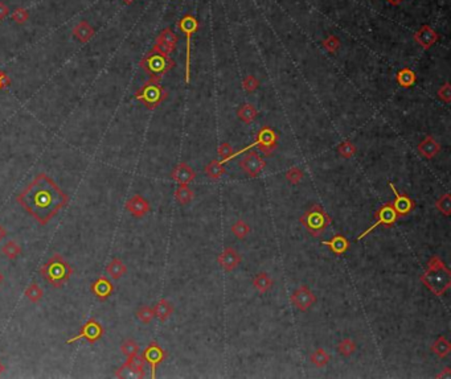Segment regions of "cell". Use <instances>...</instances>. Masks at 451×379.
Wrapping results in <instances>:
<instances>
[{"label": "cell", "instance_id": "11a10c76", "mask_svg": "<svg viewBox=\"0 0 451 379\" xmlns=\"http://www.w3.org/2000/svg\"><path fill=\"white\" fill-rule=\"evenodd\" d=\"M3 282H4V276H3V274L0 272V285H2V283Z\"/></svg>", "mask_w": 451, "mask_h": 379}, {"label": "cell", "instance_id": "c3c4849f", "mask_svg": "<svg viewBox=\"0 0 451 379\" xmlns=\"http://www.w3.org/2000/svg\"><path fill=\"white\" fill-rule=\"evenodd\" d=\"M10 85H11V78L8 77L7 74L4 73L3 70H0V88H2V90H3V89H7Z\"/></svg>", "mask_w": 451, "mask_h": 379}, {"label": "cell", "instance_id": "52a82bcc", "mask_svg": "<svg viewBox=\"0 0 451 379\" xmlns=\"http://www.w3.org/2000/svg\"><path fill=\"white\" fill-rule=\"evenodd\" d=\"M278 139H280V136H278V134L274 131L273 128L269 127V126H263V127L258 131V134H257L256 141H254L253 144L245 147L244 149H239V151L234 152L232 159L237 158L239 154H244L245 151H249L250 148L256 147V145L257 147H259V149L266 155V156H270V155L273 154V152L276 149Z\"/></svg>", "mask_w": 451, "mask_h": 379}, {"label": "cell", "instance_id": "681fc988", "mask_svg": "<svg viewBox=\"0 0 451 379\" xmlns=\"http://www.w3.org/2000/svg\"><path fill=\"white\" fill-rule=\"evenodd\" d=\"M8 14H10V8L7 7V4L0 2V20H4L8 16Z\"/></svg>", "mask_w": 451, "mask_h": 379}, {"label": "cell", "instance_id": "f1b7e54d", "mask_svg": "<svg viewBox=\"0 0 451 379\" xmlns=\"http://www.w3.org/2000/svg\"><path fill=\"white\" fill-rule=\"evenodd\" d=\"M431 352L434 353L437 357H439V358H446L451 352V344L448 343V339L446 337L441 335L431 345Z\"/></svg>", "mask_w": 451, "mask_h": 379}, {"label": "cell", "instance_id": "5bb4252c", "mask_svg": "<svg viewBox=\"0 0 451 379\" xmlns=\"http://www.w3.org/2000/svg\"><path fill=\"white\" fill-rule=\"evenodd\" d=\"M389 186H391L392 192H393V195H394V201L392 202V205H393L394 210H396V213H397L398 218H400V217H405V215L410 214V213L414 210L415 202L413 201V200H411L409 196L404 195V193H400V192L396 189V186H394L392 182L389 184Z\"/></svg>", "mask_w": 451, "mask_h": 379}, {"label": "cell", "instance_id": "d6986e66", "mask_svg": "<svg viewBox=\"0 0 451 379\" xmlns=\"http://www.w3.org/2000/svg\"><path fill=\"white\" fill-rule=\"evenodd\" d=\"M241 255H239L237 250H234L233 247H226L224 251L221 252L217 258V262L221 266L222 269L225 270L226 272H230L233 270H236L237 267L241 263Z\"/></svg>", "mask_w": 451, "mask_h": 379}, {"label": "cell", "instance_id": "8992f818", "mask_svg": "<svg viewBox=\"0 0 451 379\" xmlns=\"http://www.w3.org/2000/svg\"><path fill=\"white\" fill-rule=\"evenodd\" d=\"M331 222H332V218L320 205L311 206L300 217V223L307 229V232L310 233L313 237H319L331 225Z\"/></svg>", "mask_w": 451, "mask_h": 379}, {"label": "cell", "instance_id": "ffe728a7", "mask_svg": "<svg viewBox=\"0 0 451 379\" xmlns=\"http://www.w3.org/2000/svg\"><path fill=\"white\" fill-rule=\"evenodd\" d=\"M196 173L187 163H179L171 172V178L179 185H188L195 180Z\"/></svg>", "mask_w": 451, "mask_h": 379}, {"label": "cell", "instance_id": "8fae6325", "mask_svg": "<svg viewBox=\"0 0 451 379\" xmlns=\"http://www.w3.org/2000/svg\"><path fill=\"white\" fill-rule=\"evenodd\" d=\"M239 167L249 177H257L265 169L266 163L256 151H249L241 159Z\"/></svg>", "mask_w": 451, "mask_h": 379}, {"label": "cell", "instance_id": "ac0fdd59", "mask_svg": "<svg viewBox=\"0 0 451 379\" xmlns=\"http://www.w3.org/2000/svg\"><path fill=\"white\" fill-rule=\"evenodd\" d=\"M90 289L91 293H93L99 301H105V300H108L109 297L113 295V292H114V284H113V282H111L110 279L106 278V276H99L95 282H93Z\"/></svg>", "mask_w": 451, "mask_h": 379}, {"label": "cell", "instance_id": "ab89813d", "mask_svg": "<svg viewBox=\"0 0 451 379\" xmlns=\"http://www.w3.org/2000/svg\"><path fill=\"white\" fill-rule=\"evenodd\" d=\"M435 208H437L438 212H441L442 214L448 217L451 215V196L448 193L442 196L437 202H435Z\"/></svg>", "mask_w": 451, "mask_h": 379}, {"label": "cell", "instance_id": "8d00e7d4", "mask_svg": "<svg viewBox=\"0 0 451 379\" xmlns=\"http://www.w3.org/2000/svg\"><path fill=\"white\" fill-rule=\"evenodd\" d=\"M356 152H357L356 145L352 144L350 140L343 141L341 144L337 145V154L340 155L341 158H344V159L354 158L355 155H356Z\"/></svg>", "mask_w": 451, "mask_h": 379}, {"label": "cell", "instance_id": "74e56055", "mask_svg": "<svg viewBox=\"0 0 451 379\" xmlns=\"http://www.w3.org/2000/svg\"><path fill=\"white\" fill-rule=\"evenodd\" d=\"M136 319L142 322V324H150L152 320L155 319V313H154V308L148 306H143L136 311Z\"/></svg>", "mask_w": 451, "mask_h": 379}, {"label": "cell", "instance_id": "f35d334b", "mask_svg": "<svg viewBox=\"0 0 451 379\" xmlns=\"http://www.w3.org/2000/svg\"><path fill=\"white\" fill-rule=\"evenodd\" d=\"M337 352L340 353L343 357H351L356 352V344L354 343V339L351 338L343 339L337 345Z\"/></svg>", "mask_w": 451, "mask_h": 379}, {"label": "cell", "instance_id": "7c38bea8", "mask_svg": "<svg viewBox=\"0 0 451 379\" xmlns=\"http://www.w3.org/2000/svg\"><path fill=\"white\" fill-rule=\"evenodd\" d=\"M143 359L150 365L151 367V378H155L156 376V367H158L160 363H163L165 358H167V353L164 352L162 346L159 345L156 341H152L150 345L147 346L143 352Z\"/></svg>", "mask_w": 451, "mask_h": 379}, {"label": "cell", "instance_id": "603a6c76", "mask_svg": "<svg viewBox=\"0 0 451 379\" xmlns=\"http://www.w3.org/2000/svg\"><path fill=\"white\" fill-rule=\"evenodd\" d=\"M323 246H327L336 255H343V254H345L350 250L351 243L344 235L336 234L330 241H324Z\"/></svg>", "mask_w": 451, "mask_h": 379}, {"label": "cell", "instance_id": "44dd1931", "mask_svg": "<svg viewBox=\"0 0 451 379\" xmlns=\"http://www.w3.org/2000/svg\"><path fill=\"white\" fill-rule=\"evenodd\" d=\"M439 39L438 33L429 25H422L420 29L414 33V40L420 47H422L425 51L430 49Z\"/></svg>", "mask_w": 451, "mask_h": 379}, {"label": "cell", "instance_id": "1f68e13d", "mask_svg": "<svg viewBox=\"0 0 451 379\" xmlns=\"http://www.w3.org/2000/svg\"><path fill=\"white\" fill-rule=\"evenodd\" d=\"M193 191L188 185H179V188L175 191L176 201L180 205H187L193 200Z\"/></svg>", "mask_w": 451, "mask_h": 379}, {"label": "cell", "instance_id": "3957f363", "mask_svg": "<svg viewBox=\"0 0 451 379\" xmlns=\"http://www.w3.org/2000/svg\"><path fill=\"white\" fill-rule=\"evenodd\" d=\"M40 274L53 288H61L69 282L73 269L60 254H54L41 266Z\"/></svg>", "mask_w": 451, "mask_h": 379}, {"label": "cell", "instance_id": "9a60e30c", "mask_svg": "<svg viewBox=\"0 0 451 379\" xmlns=\"http://www.w3.org/2000/svg\"><path fill=\"white\" fill-rule=\"evenodd\" d=\"M145 363L146 361L143 359V357L139 356V354H135L132 357H127V361L123 366H121L117 372H115V376H118V378H122V374L125 371H130L132 372L135 376H138V378H145L146 374H145Z\"/></svg>", "mask_w": 451, "mask_h": 379}, {"label": "cell", "instance_id": "4dcf8cb0", "mask_svg": "<svg viewBox=\"0 0 451 379\" xmlns=\"http://www.w3.org/2000/svg\"><path fill=\"white\" fill-rule=\"evenodd\" d=\"M204 172H205V175L208 176L211 180L216 181V180H220L222 176L225 175V167H224V164H222L221 161L212 160L208 165H206Z\"/></svg>", "mask_w": 451, "mask_h": 379}, {"label": "cell", "instance_id": "d4e9b609", "mask_svg": "<svg viewBox=\"0 0 451 379\" xmlns=\"http://www.w3.org/2000/svg\"><path fill=\"white\" fill-rule=\"evenodd\" d=\"M396 81H397V84L400 85L401 88L409 89L415 84L417 75H415L414 71L411 70V69H409V67H402V69L397 73V75H396Z\"/></svg>", "mask_w": 451, "mask_h": 379}, {"label": "cell", "instance_id": "b9f144b4", "mask_svg": "<svg viewBox=\"0 0 451 379\" xmlns=\"http://www.w3.org/2000/svg\"><path fill=\"white\" fill-rule=\"evenodd\" d=\"M259 86V81L256 75H253V74H249V75H246L242 81V89L246 91V93H254V91L258 89Z\"/></svg>", "mask_w": 451, "mask_h": 379}, {"label": "cell", "instance_id": "2e32d148", "mask_svg": "<svg viewBox=\"0 0 451 379\" xmlns=\"http://www.w3.org/2000/svg\"><path fill=\"white\" fill-rule=\"evenodd\" d=\"M125 208L132 217H135V218H143V217L151 210V206H150L147 200H146L145 197H142L141 195L132 196V197L126 202Z\"/></svg>", "mask_w": 451, "mask_h": 379}, {"label": "cell", "instance_id": "cb8c5ba5", "mask_svg": "<svg viewBox=\"0 0 451 379\" xmlns=\"http://www.w3.org/2000/svg\"><path fill=\"white\" fill-rule=\"evenodd\" d=\"M94 33H95L94 28L91 27L90 24L85 20L80 21V23H78L77 25L73 28L74 37H76V39H78V40L81 41V43H88L91 37L94 36Z\"/></svg>", "mask_w": 451, "mask_h": 379}, {"label": "cell", "instance_id": "277c9868", "mask_svg": "<svg viewBox=\"0 0 451 379\" xmlns=\"http://www.w3.org/2000/svg\"><path fill=\"white\" fill-rule=\"evenodd\" d=\"M139 66L145 70L146 74H148V77L160 81L171 69L175 67V61L169 57V54L154 47L142 58Z\"/></svg>", "mask_w": 451, "mask_h": 379}, {"label": "cell", "instance_id": "9f6ffc18", "mask_svg": "<svg viewBox=\"0 0 451 379\" xmlns=\"http://www.w3.org/2000/svg\"><path fill=\"white\" fill-rule=\"evenodd\" d=\"M123 2H125L126 4H132L135 2V0H123Z\"/></svg>", "mask_w": 451, "mask_h": 379}, {"label": "cell", "instance_id": "4316f807", "mask_svg": "<svg viewBox=\"0 0 451 379\" xmlns=\"http://www.w3.org/2000/svg\"><path fill=\"white\" fill-rule=\"evenodd\" d=\"M106 272L110 275L111 279L118 280V279H121L127 272V267H126L125 263L122 262L121 259L114 258L106 266Z\"/></svg>", "mask_w": 451, "mask_h": 379}, {"label": "cell", "instance_id": "db71d44e", "mask_svg": "<svg viewBox=\"0 0 451 379\" xmlns=\"http://www.w3.org/2000/svg\"><path fill=\"white\" fill-rule=\"evenodd\" d=\"M4 371V365L2 362H0V375H2V372Z\"/></svg>", "mask_w": 451, "mask_h": 379}, {"label": "cell", "instance_id": "30bf717a", "mask_svg": "<svg viewBox=\"0 0 451 379\" xmlns=\"http://www.w3.org/2000/svg\"><path fill=\"white\" fill-rule=\"evenodd\" d=\"M102 335H103V326L101 325V322H98L94 319H89L86 324L82 325L81 332L67 339L66 344H73L80 339H85L89 344H94L102 338Z\"/></svg>", "mask_w": 451, "mask_h": 379}, {"label": "cell", "instance_id": "f5cc1de1", "mask_svg": "<svg viewBox=\"0 0 451 379\" xmlns=\"http://www.w3.org/2000/svg\"><path fill=\"white\" fill-rule=\"evenodd\" d=\"M388 3H391V4H393V6H398V4L401 3V2H402V0H387Z\"/></svg>", "mask_w": 451, "mask_h": 379}, {"label": "cell", "instance_id": "e575fe53", "mask_svg": "<svg viewBox=\"0 0 451 379\" xmlns=\"http://www.w3.org/2000/svg\"><path fill=\"white\" fill-rule=\"evenodd\" d=\"M2 252L4 255L7 256L11 260H15L20 256L21 254V247L17 245L15 241H8L7 243H4V246L2 247Z\"/></svg>", "mask_w": 451, "mask_h": 379}, {"label": "cell", "instance_id": "f6af8a7d", "mask_svg": "<svg viewBox=\"0 0 451 379\" xmlns=\"http://www.w3.org/2000/svg\"><path fill=\"white\" fill-rule=\"evenodd\" d=\"M323 47L324 49L330 52V53H335V52H337V49L340 48V40H339V37L330 34V36L327 37L326 40L323 41Z\"/></svg>", "mask_w": 451, "mask_h": 379}, {"label": "cell", "instance_id": "6f0895ef", "mask_svg": "<svg viewBox=\"0 0 451 379\" xmlns=\"http://www.w3.org/2000/svg\"><path fill=\"white\" fill-rule=\"evenodd\" d=\"M0 90H2V88H0Z\"/></svg>", "mask_w": 451, "mask_h": 379}, {"label": "cell", "instance_id": "6da1fadb", "mask_svg": "<svg viewBox=\"0 0 451 379\" xmlns=\"http://www.w3.org/2000/svg\"><path fill=\"white\" fill-rule=\"evenodd\" d=\"M16 201L28 214L44 226L69 204V197L49 176L40 173L17 196Z\"/></svg>", "mask_w": 451, "mask_h": 379}, {"label": "cell", "instance_id": "7dc6e473", "mask_svg": "<svg viewBox=\"0 0 451 379\" xmlns=\"http://www.w3.org/2000/svg\"><path fill=\"white\" fill-rule=\"evenodd\" d=\"M12 19H14L15 23L17 24H24L27 23L28 19H29V14H28L27 10L24 8H16L12 14Z\"/></svg>", "mask_w": 451, "mask_h": 379}, {"label": "cell", "instance_id": "d590c367", "mask_svg": "<svg viewBox=\"0 0 451 379\" xmlns=\"http://www.w3.org/2000/svg\"><path fill=\"white\" fill-rule=\"evenodd\" d=\"M230 230H232V233L237 239H245L250 234V226L242 219L234 222Z\"/></svg>", "mask_w": 451, "mask_h": 379}, {"label": "cell", "instance_id": "f546056e", "mask_svg": "<svg viewBox=\"0 0 451 379\" xmlns=\"http://www.w3.org/2000/svg\"><path fill=\"white\" fill-rule=\"evenodd\" d=\"M273 284H274L273 279L270 278L266 272H259V274H257V275L254 276V279H253V285H254V288H256L258 292H261V293H266V292L273 287Z\"/></svg>", "mask_w": 451, "mask_h": 379}, {"label": "cell", "instance_id": "ee69618b", "mask_svg": "<svg viewBox=\"0 0 451 379\" xmlns=\"http://www.w3.org/2000/svg\"><path fill=\"white\" fill-rule=\"evenodd\" d=\"M217 154L222 158L221 163L224 164V163H226L228 160H232V156L233 154H234V151H233V147L229 144V143H222V144H220L219 148H217Z\"/></svg>", "mask_w": 451, "mask_h": 379}, {"label": "cell", "instance_id": "9c48e42d", "mask_svg": "<svg viewBox=\"0 0 451 379\" xmlns=\"http://www.w3.org/2000/svg\"><path fill=\"white\" fill-rule=\"evenodd\" d=\"M374 217H376V222H374L373 225L370 226L369 229H367V230H365L363 234L359 235L357 241H361L364 237H367L368 234H370V233L373 232L374 229L377 228V226L391 228V226H393L394 223H396V221L398 219V215H397V213H396V210H394L392 202H387V204L383 205V206L378 209L377 212H376Z\"/></svg>", "mask_w": 451, "mask_h": 379}, {"label": "cell", "instance_id": "60d3db41", "mask_svg": "<svg viewBox=\"0 0 451 379\" xmlns=\"http://www.w3.org/2000/svg\"><path fill=\"white\" fill-rule=\"evenodd\" d=\"M121 350L126 357H132V356H135V354H138L139 345L135 343L132 338H127V339H125L123 343H122Z\"/></svg>", "mask_w": 451, "mask_h": 379}, {"label": "cell", "instance_id": "836d02e7", "mask_svg": "<svg viewBox=\"0 0 451 379\" xmlns=\"http://www.w3.org/2000/svg\"><path fill=\"white\" fill-rule=\"evenodd\" d=\"M310 359L311 362H313V365H315L317 367H319L320 369V367H324V366L328 365L331 357L324 349H317L313 354H311Z\"/></svg>", "mask_w": 451, "mask_h": 379}, {"label": "cell", "instance_id": "5b68a950", "mask_svg": "<svg viewBox=\"0 0 451 379\" xmlns=\"http://www.w3.org/2000/svg\"><path fill=\"white\" fill-rule=\"evenodd\" d=\"M168 93L160 85V81L150 78L135 91V99L145 104L148 110H155L167 99Z\"/></svg>", "mask_w": 451, "mask_h": 379}, {"label": "cell", "instance_id": "bcb514c9", "mask_svg": "<svg viewBox=\"0 0 451 379\" xmlns=\"http://www.w3.org/2000/svg\"><path fill=\"white\" fill-rule=\"evenodd\" d=\"M438 98L443 101L444 103H450L451 102V86L448 82H446L444 85H442L441 88L438 89Z\"/></svg>", "mask_w": 451, "mask_h": 379}, {"label": "cell", "instance_id": "7402d4cb", "mask_svg": "<svg viewBox=\"0 0 451 379\" xmlns=\"http://www.w3.org/2000/svg\"><path fill=\"white\" fill-rule=\"evenodd\" d=\"M417 151L425 159H434L441 152V144L433 136H426L417 145Z\"/></svg>", "mask_w": 451, "mask_h": 379}, {"label": "cell", "instance_id": "f907efd6", "mask_svg": "<svg viewBox=\"0 0 451 379\" xmlns=\"http://www.w3.org/2000/svg\"><path fill=\"white\" fill-rule=\"evenodd\" d=\"M435 378H451V369L450 367H444L443 369V371L442 372H439V374H437V375H435Z\"/></svg>", "mask_w": 451, "mask_h": 379}, {"label": "cell", "instance_id": "e0dca14e", "mask_svg": "<svg viewBox=\"0 0 451 379\" xmlns=\"http://www.w3.org/2000/svg\"><path fill=\"white\" fill-rule=\"evenodd\" d=\"M179 37L176 36L174 32H172L171 28H165L163 29L160 33L158 34L155 40V45L158 49H160L162 52L167 54H171L172 52L176 49V45H178Z\"/></svg>", "mask_w": 451, "mask_h": 379}, {"label": "cell", "instance_id": "816d5d0a", "mask_svg": "<svg viewBox=\"0 0 451 379\" xmlns=\"http://www.w3.org/2000/svg\"><path fill=\"white\" fill-rule=\"evenodd\" d=\"M7 230H6V228H4V226H2L0 225V242L3 241L4 238H6V237H7Z\"/></svg>", "mask_w": 451, "mask_h": 379}, {"label": "cell", "instance_id": "d6a6232c", "mask_svg": "<svg viewBox=\"0 0 451 379\" xmlns=\"http://www.w3.org/2000/svg\"><path fill=\"white\" fill-rule=\"evenodd\" d=\"M24 295L27 296V299L29 300L30 302H33V304H37V302L40 301L43 299V296H44V291L41 289V287L37 283H32L27 287L25 292H24Z\"/></svg>", "mask_w": 451, "mask_h": 379}, {"label": "cell", "instance_id": "4fadbf2b", "mask_svg": "<svg viewBox=\"0 0 451 379\" xmlns=\"http://www.w3.org/2000/svg\"><path fill=\"white\" fill-rule=\"evenodd\" d=\"M290 301L299 311L306 312L307 309L311 308L317 302V296L307 285H300L299 288L293 292V295L290 297Z\"/></svg>", "mask_w": 451, "mask_h": 379}, {"label": "cell", "instance_id": "7bdbcfd3", "mask_svg": "<svg viewBox=\"0 0 451 379\" xmlns=\"http://www.w3.org/2000/svg\"><path fill=\"white\" fill-rule=\"evenodd\" d=\"M302 178H303V172L300 171L298 167L290 168L289 171L286 172V180L290 182V184L293 185L299 184V182L302 181Z\"/></svg>", "mask_w": 451, "mask_h": 379}, {"label": "cell", "instance_id": "83f0119b", "mask_svg": "<svg viewBox=\"0 0 451 379\" xmlns=\"http://www.w3.org/2000/svg\"><path fill=\"white\" fill-rule=\"evenodd\" d=\"M237 117L239 121H242L245 124H252L258 117V111L253 104H242L241 107L237 110Z\"/></svg>", "mask_w": 451, "mask_h": 379}, {"label": "cell", "instance_id": "ba28073f", "mask_svg": "<svg viewBox=\"0 0 451 379\" xmlns=\"http://www.w3.org/2000/svg\"><path fill=\"white\" fill-rule=\"evenodd\" d=\"M200 24L193 15H185L179 21V28L187 36V60H185V84L188 85L191 81V41L192 36L197 32Z\"/></svg>", "mask_w": 451, "mask_h": 379}, {"label": "cell", "instance_id": "484cf974", "mask_svg": "<svg viewBox=\"0 0 451 379\" xmlns=\"http://www.w3.org/2000/svg\"><path fill=\"white\" fill-rule=\"evenodd\" d=\"M154 313H155V317L159 320V321H167L169 319V316L174 313V306H172L171 302L168 300L162 299L159 300L158 304L155 306L154 308Z\"/></svg>", "mask_w": 451, "mask_h": 379}, {"label": "cell", "instance_id": "7a4b0ae2", "mask_svg": "<svg viewBox=\"0 0 451 379\" xmlns=\"http://www.w3.org/2000/svg\"><path fill=\"white\" fill-rule=\"evenodd\" d=\"M426 288L435 296L441 297L451 287V271L444 262L437 255L431 256L426 266V271L420 278Z\"/></svg>", "mask_w": 451, "mask_h": 379}]
</instances>
